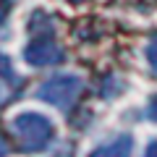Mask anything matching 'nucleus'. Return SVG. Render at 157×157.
<instances>
[{"instance_id": "obj_11", "label": "nucleus", "mask_w": 157, "mask_h": 157, "mask_svg": "<svg viewBox=\"0 0 157 157\" xmlns=\"http://www.w3.org/2000/svg\"><path fill=\"white\" fill-rule=\"evenodd\" d=\"M6 13H8V3L3 0V3H0V24H3V18H6Z\"/></svg>"}, {"instance_id": "obj_9", "label": "nucleus", "mask_w": 157, "mask_h": 157, "mask_svg": "<svg viewBox=\"0 0 157 157\" xmlns=\"http://www.w3.org/2000/svg\"><path fill=\"white\" fill-rule=\"evenodd\" d=\"M6 155H8V139L0 134V157H6Z\"/></svg>"}, {"instance_id": "obj_2", "label": "nucleus", "mask_w": 157, "mask_h": 157, "mask_svg": "<svg viewBox=\"0 0 157 157\" xmlns=\"http://www.w3.org/2000/svg\"><path fill=\"white\" fill-rule=\"evenodd\" d=\"M81 92V78L78 76H71V73H60V76H52L47 78L45 84H39L37 89V97L47 105H55V107H68L73 105V100L78 97Z\"/></svg>"}, {"instance_id": "obj_3", "label": "nucleus", "mask_w": 157, "mask_h": 157, "mask_svg": "<svg viewBox=\"0 0 157 157\" xmlns=\"http://www.w3.org/2000/svg\"><path fill=\"white\" fill-rule=\"evenodd\" d=\"M24 60H26L29 66H55V63L63 60V50L50 37H39V39H34V42L26 45Z\"/></svg>"}, {"instance_id": "obj_8", "label": "nucleus", "mask_w": 157, "mask_h": 157, "mask_svg": "<svg viewBox=\"0 0 157 157\" xmlns=\"http://www.w3.org/2000/svg\"><path fill=\"white\" fill-rule=\"evenodd\" d=\"M147 113H149L152 121H157V97H152V100H149V110H147Z\"/></svg>"}, {"instance_id": "obj_5", "label": "nucleus", "mask_w": 157, "mask_h": 157, "mask_svg": "<svg viewBox=\"0 0 157 157\" xmlns=\"http://www.w3.org/2000/svg\"><path fill=\"white\" fill-rule=\"evenodd\" d=\"M121 89H123V81H121V78H115V76H107L105 84H102V97H105V100L118 97V94H121Z\"/></svg>"}, {"instance_id": "obj_7", "label": "nucleus", "mask_w": 157, "mask_h": 157, "mask_svg": "<svg viewBox=\"0 0 157 157\" xmlns=\"http://www.w3.org/2000/svg\"><path fill=\"white\" fill-rule=\"evenodd\" d=\"M147 60H149V66L157 73V37H152V42L147 45Z\"/></svg>"}, {"instance_id": "obj_10", "label": "nucleus", "mask_w": 157, "mask_h": 157, "mask_svg": "<svg viewBox=\"0 0 157 157\" xmlns=\"http://www.w3.org/2000/svg\"><path fill=\"white\" fill-rule=\"evenodd\" d=\"M144 157H157V141H149V147H147V155Z\"/></svg>"}, {"instance_id": "obj_12", "label": "nucleus", "mask_w": 157, "mask_h": 157, "mask_svg": "<svg viewBox=\"0 0 157 157\" xmlns=\"http://www.w3.org/2000/svg\"><path fill=\"white\" fill-rule=\"evenodd\" d=\"M71 3H84V0H71Z\"/></svg>"}, {"instance_id": "obj_1", "label": "nucleus", "mask_w": 157, "mask_h": 157, "mask_svg": "<svg viewBox=\"0 0 157 157\" xmlns=\"http://www.w3.org/2000/svg\"><path fill=\"white\" fill-rule=\"evenodd\" d=\"M13 131L21 139L24 152H39L45 149L52 139V123L39 113H21L13 121Z\"/></svg>"}, {"instance_id": "obj_4", "label": "nucleus", "mask_w": 157, "mask_h": 157, "mask_svg": "<svg viewBox=\"0 0 157 157\" xmlns=\"http://www.w3.org/2000/svg\"><path fill=\"white\" fill-rule=\"evenodd\" d=\"M131 149H134V139L128 134H121L115 139H110L107 144L97 147L89 157H131Z\"/></svg>"}, {"instance_id": "obj_6", "label": "nucleus", "mask_w": 157, "mask_h": 157, "mask_svg": "<svg viewBox=\"0 0 157 157\" xmlns=\"http://www.w3.org/2000/svg\"><path fill=\"white\" fill-rule=\"evenodd\" d=\"M0 78H6V81H13V84H18L16 71H13V63H11V58H8L6 52H0Z\"/></svg>"}]
</instances>
